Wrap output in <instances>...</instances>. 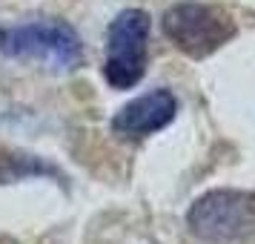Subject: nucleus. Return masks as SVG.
<instances>
[{"mask_svg":"<svg viewBox=\"0 0 255 244\" xmlns=\"http://www.w3.org/2000/svg\"><path fill=\"white\" fill-rule=\"evenodd\" d=\"M0 55L12 60H37L52 69H78L83 63V40L58 17L23 20L0 26Z\"/></svg>","mask_w":255,"mask_h":244,"instance_id":"1","label":"nucleus"},{"mask_svg":"<svg viewBox=\"0 0 255 244\" xmlns=\"http://www.w3.org/2000/svg\"><path fill=\"white\" fill-rule=\"evenodd\" d=\"M186 224L207 244H238L255 230V196L244 190H212L195 198Z\"/></svg>","mask_w":255,"mask_h":244,"instance_id":"2","label":"nucleus"},{"mask_svg":"<svg viewBox=\"0 0 255 244\" xmlns=\"http://www.w3.org/2000/svg\"><path fill=\"white\" fill-rule=\"evenodd\" d=\"M152 20L143 9H124L106 29L104 78L112 89H132L146 75Z\"/></svg>","mask_w":255,"mask_h":244,"instance_id":"3","label":"nucleus"},{"mask_svg":"<svg viewBox=\"0 0 255 244\" xmlns=\"http://www.w3.org/2000/svg\"><path fill=\"white\" fill-rule=\"evenodd\" d=\"M163 35L189 58H207L235 37V20L218 6L186 0L166 9Z\"/></svg>","mask_w":255,"mask_h":244,"instance_id":"4","label":"nucleus"},{"mask_svg":"<svg viewBox=\"0 0 255 244\" xmlns=\"http://www.w3.org/2000/svg\"><path fill=\"white\" fill-rule=\"evenodd\" d=\"M175 115H178V98L172 95V89L155 86L118 109L112 118V132L124 141H143L166 129Z\"/></svg>","mask_w":255,"mask_h":244,"instance_id":"5","label":"nucleus"}]
</instances>
